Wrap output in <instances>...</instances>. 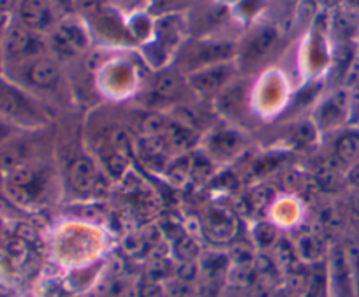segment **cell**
Listing matches in <instances>:
<instances>
[{
    "label": "cell",
    "instance_id": "17",
    "mask_svg": "<svg viewBox=\"0 0 359 297\" xmlns=\"http://www.w3.org/2000/svg\"><path fill=\"white\" fill-rule=\"evenodd\" d=\"M347 212L348 220H351L355 227H359V190H355V193L352 195L351 201H348Z\"/></svg>",
    "mask_w": 359,
    "mask_h": 297
},
{
    "label": "cell",
    "instance_id": "12",
    "mask_svg": "<svg viewBox=\"0 0 359 297\" xmlns=\"http://www.w3.org/2000/svg\"><path fill=\"white\" fill-rule=\"evenodd\" d=\"M344 109H345L344 102L338 101V99H331V101H327L326 104L320 108V113H319L320 127H323V129H331V127H334L337 123H340L345 115Z\"/></svg>",
    "mask_w": 359,
    "mask_h": 297
},
{
    "label": "cell",
    "instance_id": "3",
    "mask_svg": "<svg viewBox=\"0 0 359 297\" xmlns=\"http://www.w3.org/2000/svg\"><path fill=\"white\" fill-rule=\"evenodd\" d=\"M44 41L41 34L27 29L16 20L4 29V58L15 64H25L37 57H43Z\"/></svg>",
    "mask_w": 359,
    "mask_h": 297
},
{
    "label": "cell",
    "instance_id": "21",
    "mask_svg": "<svg viewBox=\"0 0 359 297\" xmlns=\"http://www.w3.org/2000/svg\"><path fill=\"white\" fill-rule=\"evenodd\" d=\"M4 29H6V20L0 18V72L4 69Z\"/></svg>",
    "mask_w": 359,
    "mask_h": 297
},
{
    "label": "cell",
    "instance_id": "6",
    "mask_svg": "<svg viewBox=\"0 0 359 297\" xmlns=\"http://www.w3.org/2000/svg\"><path fill=\"white\" fill-rule=\"evenodd\" d=\"M16 13H18L16 20L37 34H44L57 27L55 22L58 16L46 0H22Z\"/></svg>",
    "mask_w": 359,
    "mask_h": 297
},
{
    "label": "cell",
    "instance_id": "8",
    "mask_svg": "<svg viewBox=\"0 0 359 297\" xmlns=\"http://www.w3.org/2000/svg\"><path fill=\"white\" fill-rule=\"evenodd\" d=\"M231 74H233V67L229 64L208 65V67L192 72L189 76V85L201 95H210V93L219 92L229 81Z\"/></svg>",
    "mask_w": 359,
    "mask_h": 297
},
{
    "label": "cell",
    "instance_id": "13",
    "mask_svg": "<svg viewBox=\"0 0 359 297\" xmlns=\"http://www.w3.org/2000/svg\"><path fill=\"white\" fill-rule=\"evenodd\" d=\"M341 244H344L348 269H351L352 279H354L355 296L359 297V237H348Z\"/></svg>",
    "mask_w": 359,
    "mask_h": 297
},
{
    "label": "cell",
    "instance_id": "5",
    "mask_svg": "<svg viewBox=\"0 0 359 297\" xmlns=\"http://www.w3.org/2000/svg\"><path fill=\"white\" fill-rule=\"evenodd\" d=\"M327 278H330L331 292L334 297H358L341 243L331 248L330 262H327Z\"/></svg>",
    "mask_w": 359,
    "mask_h": 297
},
{
    "label": "cell",
    "instance_id": "11",
    "mask_svg": "<svg viewBox=\"0 0 359 297\" xmlns=\"http://www.w3.org/2000/svg\"><path fill=\"white\" fill-rule=\"evenodd\" d=\"M334 160L337 165L341 167H352L355 162H359V132L358 130H348L341 134L334 143Z\"/></svg>",
    "mask_w": 359,
    "mask_h": 297
},
{
    "label": "cell",
    "instance_id": "19",
    "mask_svg": "<svg viewBox=\"0 0 359 297\" xmlns=\"http://www.w3.org/2000/svg\"><path fill=\"white\" fill-rule=\"evenodd\" d=\"M22 0H0V18L11 15L15 9H18Z\"/></svg>",
    "mask_w": 359,
    "mask_h": 297
},
{
    "label": "cell",
    "instance_id": "9",
    "mask_svg": "<svg viewBox=\"0 0 359 297\" xmlns=\"http://www.w3.org/2000/svg\"><path fill=\"white\" fill-rule=\"evenodd\" d=\"M69 183L79 193H90L97 188L99 172L94 162L86 157H78L69 165Z\"/></svg>",
    "mask_w": 359,
    "mask_h": 297
},
{
    "label": "cell",
    "instance_id": "18",
    "mask_svg": "<svg viewBox=\"0 0 359 297\" xmlns=\"http://www.w3.org/2000/svg\"><path fill=\"white\" fill-rule=\"evenodd\" d=\"M345 179H347V183L352 186V188L359 190V162H355L352 167H348Z\"/></svg>",
    "mask_w": 359,
    "mask_h": 297
},
{
    "label": "cell",
    "instance_id": "4",
    "mask_svg": "<svg viewBox=\"0 0 359 297\" xmlns=\"http://www.w3.org/2000/svg\"><path fill=\"white\" fill-rule=\"evenodd\" d=\"M90 37L76 20H64L51 32V48L60 58H74L88 50Z\"/></svg>",
    "mask_w": 359,
    "mask_h": 297
},
{
    "label": "cell",
    "instance_id": "7",
    "mask_svg": "<svg viewBox=\"0 0 359 297\" xmlns=\"http://www.w3.org/2000/svg\"><path fill=\"white\" fill-rule=\"evenodd\" d=\"M23 78L30 86L37 90H51L60 81V69L57 62L48 57H37L34 60L25 62Z\"/></svg>",
    "mask_w": 359,
    "mask_h": 297
},
{
    "label": "cell",
    "instance_id": "10",
    "mask_svg": "<svg viewBox=\"0 0 359 297\" xmlns=\"http://www.w3.org/2000/svg\"><path fill=\"white\" fill-rule=\"evenodd\" d=\"M275 41H277V32L273 29H264L261 32L255 34L250 41L247 43V46L243 48V53H241V60L247 65L257 64L259 60L266 57L269 53V50L273 48Z\"/></svg>",
    "mask_w": 359,
    "mask_h": 297
},
{
    "label": "cell",
    "instance_id": "15",
    "mask_svg": "<svg viewBox=\"0 0 359 297\" xmlns=\"http://www.w3.org/2000/svg\"><path fill=\"white\" fill-rule=\"evenodd\" d=\"M178 88H180V83L178 79H176V76L172 74L162 76V78L157 81V93L162 97H171L172 93L178 92Z\"/></svg>",
    "mask_w": 359,
    "mask_h": 297
},
{
    "label": "cell",
    "instance_id": "14",
    "mask_svg": "<svg viewBox=\"0 0 359 297\" xmlns=\"http://www.w3.org/2000/svg\"><path fill=\"white\" fill-rule=\"evenodd\" d=\"M104 297H137V292L127 279H115L104 292Z\"/></svg>",
    "mask_w": 359,
    "mask_h": 297
},
{
    "label": "cell",
    "instance_id": "20",
    "mask_svg": "<svg viewBox=\"0 0 359 297\" xmlns=\"http://www.w3.org/2000/svg\"><path fill=\"white\" fill-rule=\"evenodd\" d=\"M137 297H164V293L157 285H147L137 292Z\"/></svg>",
    "mask_w": 359,
    "mask_h": 297
},
{
    "label": "cell",
    "instance_id": "2",
    "mask_svg": "<svg viewBox=\"0 0 359 297\" xmlns=\"http://www.w3.org/2000/svg\"><path fill=\"white\" fill-rule=\"evenodd\" d=\"M0 116L22 129L39 127L43 115L29 97L16 86L0 81Z\"/></svg>",
    "mask_w": 359,
    "mask_h": 297
},
{
    "label": "cell",
    "instance_id": "22",
    "mask_svg": "<svg viewBox=\"0 0 359 297\" xmlns=\"http://www.w3.org/2000/svg\"><path fill=\"white\" fill-rule=\"evenodd\" d=\"M122 4H127V6H136L140 0H120Z\"/></svg>",
    "mask_w": 359,
    "mask_h": 297
},
{
    "label": "cell",
    "instance_id": "1",
    "mask_svg": "<svg viewBox=\"0 0 359 297\" xmlns=\"http://www.w3.org/2000/svg\"><path fill=\"white\" fill-rule=\"evenodd\" d=\"M48 181H50V176H48V169L44 165L27 162L4 174L2 188L15 205L27 208V206L37 205L43 199L48 188Z\"/></svg>",
    "mask_w": 359,
    "mask_h": 297
},
{
    "label": "cell",
    "instance_id": "16",
    "mask_svg": "<svg viewBox=\"0 0 359 297\" xmlns=\"http://www.w3.org/2000/svg\"><path fill=\"white\" fill-rule=\"evenodd\" d=\"M20 132H22V130H20L18 127H15L11 122H8L4 116H0V148L4 146V144H8L9 141L15 139V137H18Z\"/></svg>",
    "mask_w": 359,
    "mask_h": 297
}]
</instances>
